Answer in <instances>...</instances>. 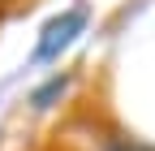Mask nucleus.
<instances>
[{"instance_id":"obj_1","label":"nucleus","mask_w":155,"mask_h":151,"mask_svg":"<svg viewBox=\"0 0 155 151\" xmlns=\"http://www.w3.org/2000/svg\"><path fill=\"white\" fill-rule=\"evenodd\" d=\"M82 26H86V13H82V9H69V13H61V17H52V22L43 26L39 48H35V61H56V56L78 39Z\"/></svg>"},{"instance_id":"obj_2","label":"nucleus","mask_w":155,"mask_h":151,"mask_svg":"<svg viewBox=\"0 0 155 151\" xmlns=\"http://www.w3.org/2000/svg\"><path fill=\"white\" fill-rule=\"evenodd\" d=\"M69 82H73V73H56V78H48V82L30 95V108H35V112H48L52 99H61L65 91H69Z\"/></svg>"},{"instance_id":"obj_3","label":"nucleus","mask_w":155,"mask_h":151,"mask_svg":"<svg viewBox=\"0 0 155 151\" xmlns=\"http://www.w3.org/2000/svg\"><path fill=\"white\" fill-rule=\"evenodd\" d=\"M104 151H155V147H147L142 138H134V134H108L104 138Z\"/></svg>"},{"instance_id":"obj_4","label":"nucleus","mask_w":155,"mask_h":151,"mask_svg":"<svg viewBox=\"0 0 155 151\" xmlns=\"http://www.w3.org/2000/svg\"><path fill=\"white\" fill-rule=\"evenodd\" d=\"M13 5H22V0H0V9H13Z\"/></svg>"}]
</instances>
